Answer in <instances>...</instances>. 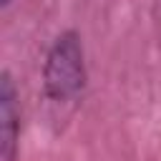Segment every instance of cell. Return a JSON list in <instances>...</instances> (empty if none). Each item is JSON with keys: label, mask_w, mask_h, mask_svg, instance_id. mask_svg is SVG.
Here are the masks:
<instances>
[{"label": "cell", "mask_w": 161, "mask_h": 161, "mask_svg": "<svg viewBox=\"0 0 161 161\" xmlns=\"http://www.w3.org/2000/svg\"><path fill=\"white\" fill-rule=\"evenodd\" d=\"M86 88L83 43L75 30H63L48 48L43 63V93L53 106H73Z\"/></svg>", "instance_id": "obj_1"}, {"label": "cell", "mask_w": 161, "mask_h": 161, "mask_svg": "<svg viewBox=\"0 0 161 161\" xmlns=\"http://www.w3.org/2000/svg\"><path fill=\"white\" fill-rule=\"evenodd\" d=\"M20 143V106L18 91L8 70L0 75V161H15Z\"/></svg>", "instance_id": "obj_2"}, {"label": "cell", "mask_w": 161, "mask_h": 161, "mask_svg": "<svg viewBox=\"0 0 161 161\" xmlns=\"http://www.w3.org/2000/svg\"><path fill=\"white\" fill-rule=\"evenodd\" d=\"M10 3H13V0H0V5H3V8H8Z\"/></svg>", "instance_id": "obj_3"}]
</instances>
